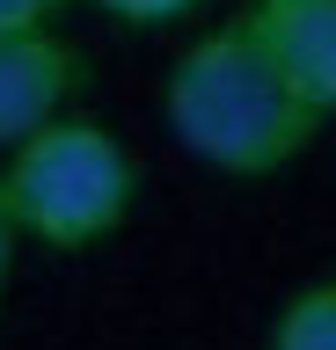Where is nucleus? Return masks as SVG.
Masks as SVG:
<instances>
[{
    "label": "nucleus",
    "instance_id": "f257e3e1",
    "mask_svg": "<svg viewBox=\"0 0 336 350\" xmlns=\"http://www.w3.org/2000/svg\"><path fill=\"white\" fill-rule=\"evenodd\" d=\"M161 109H168V131L183 139V153H198L220 175H278L322 131V117L292 95V81L248 29V15L205 29L168 66Z\"/></svg>",
    "mask_w": 336,
    "mask_h": 350
},
{
    "label": "nucleus",
    "instance_id": "f03ea898",
    "mask_svg": "<svg viewBox=\"0 0 336 350\" xmlns=\"http://www.w3.org/2000/svg\"><path fill=\"white\" fill-rule=\"evenodd\" d=\"M0 197L15 234L59 256H81L95 241H110L139 204V161L125 153L110 124H95L81 109L51 117L29 131L23 146L0 161Z\"/></svg>",
    "mask_w": 336,
    "mask_h": 350
},
{
    "label": "nucleus",
    "instance_id": "7ed1b4c3",
    "mask_svg": "<svg viewBox=\"0 0 336 350\" xmlns=\"http://www.w3.org/2000/svg\"><path fill=\"white\" fill-rule=\"evenodd\" d=\"M81 81H88V59H81L59 29L0 37V153H15L29 131H44L51 117H66Z\"/></svg>",
    "mask_w": 336,
    "mask_h": 350
},
{
    "label": "nucleus",
    "instance_id": "20e7f679",
    "mask_svg": "<svg viewBox=\"0 0 336 350\" xmlns=\"http://www.w3.org/2000/svg\"><path fill=\"white\" fill-rule=\"evenodd\" d=\"M248 29L263 37L292 95L329 124L336 117V0H256Z\"/></svg>",
    "mask_w": 336,
    "mask_h": 350
},
{
    "label": "nucleus",
    "instance_id": "39448f33",
    "mask_svg": "<svg viewBox=\"0 0 336 350\" xmlns=\"http://www.w3.org/2000/svg\"><path fill=\"white\" fill-rule=\"evenodd\" d=\"M263 350H336V270L285 292V306L270 314Z\"/></svg>",
    "mask_w": 336,
    "mask_h": 350
},
{
    "label": "nucleus",
    "instance_id": "423d86ee",
    "mask_svg": "<svg viewBox=\"0 0 336 350\" xmlns=\"http://www.w3.org/2000/svg\"><path fill=\"white\" fill-rule=\"evenodd\" d=\"M103 15H117V22H132V29H161V22H183L198 0H95Z\"/></svg>",
    "mask_w": 336,
    "mask_h": 350
},
{
    "label": "nucleus",
    "instance_id": "0eeeda50",
    "mask_svg": "<svg viewBox=\"0 0 336 350\" xmlns=\"http://www.w3.org/2000/svg\"><path fill=\"white\" fill-rule=\"evenodd\" d=\"M66 15V0H0V37H23V29H51Z\"/></svg>",
    "mask_w": 336,
    "mask_h": 350
},
{
    "label": "nucleus",
    "instance_id": "6e6552de",
    "mask_svg": "<svg viewBox=\"0 0 336 350\" xmlns=\"http://www.w3.org/2000/svg\"><path fill=\"white\" fill-rule=\"evenodd\" d=\"M15 248H23V234L8 219V197H0V299H8V278H15Z\"/></svg>",
    "mask_w": 336,
    "mask_h": 350
}]
</instances>
